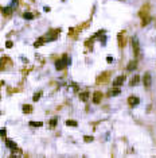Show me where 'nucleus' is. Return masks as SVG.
Masks as SVG:
<instances>
[{
    "label": "nucleus",
    "mask_w": 156,
    "mask_h": 158,
    "mask_svg": "<svg viewBox=\"0 0 156 158\" xmlns=\"http://www.w3.org/2000/svg\"><path fill=\"white\" fill-rule=\"evenodd\" d=\"M40 96H42V92L35 93V95H34V97H32V100H34V101H38V100L40 99Z\"/></svg>",
    "instance_id": "nucleus-21"
},
{
    "label": "nucleus",
    "mask_w": 156,
    "mask_h": 158,
    "mask_svg": "<svg viewBox=\"0 0 156 158\" xmlns=\"http://www.w3.org/2000/svg\"><path fill=\"white\" fill-rule=\"evenodd\" d=\"M106 61L110 64V62H113V58H112V57H108V58H106Z\"/></svg>",
    "instance_id": "nucleus-25"
},
{
    "label": "nucleus",
    "mask_w": 156,
    "mask_h": 158,
    "mask_svg": "<svg viewBox=\"0 0 156 158\" xmlns=\"http://www.w3.org/2000/svg\"><path fill=\"white\" fill-rule=\"evenodd\" d=\"M23 18H24V19H27V20H32V19H34V14H31V12H24Z\"/></svg>",
    "instance_id": "nucleus-15"
},
{
    "label": "nucleus",
    "mask_w": 156,
    "mask_h": 158,
    "mask_svg": "<svg viewBox=\"0 0 156 158\" xmlns=\"http://www.w3.org/2000/svg\"><path fill=\"white\" fill-rule=\"evenodd\" d=\"M66 126H71V127H77L78 123L75 122V120H67L66 122Z\"/></svg>",
    "instance_id": "nucleus-19"
},
{
    "label": "nucleus",
    "mask_w": 156,
    "mask_h": 158,
    "mask_svg": "<svg viewBox=\"0 0 156 158\" xmlns=\"http://www.w3.org/2000/svg\"><path fill=\"white\" fill-rule=\"evenodd\" d=\"M139 103H140V100H139V97H137V96H129V99H128V104H129L131 107L137 106Z\"/></svg>",
    "instance_id": "nucleus-10"
},
{
    "label": "nucleus",
    "mask_w": 156,
    "mask_h": 158,
    "mask_svg": "<svg viewBox=\"0 0 156 158\" xmlns=\"http://www.w3.org/2000/svg\"><path fill=\"white\" fill-rule=\"evenodd\" d=\"M83 139H85V142H91L93 141V136H85Z\"/></svg>",
    "instance_id": "nucleus-23"
},
{
    "label": "nucleus",
    "mask_w": 156,
    "mask_h": 158,
    "mask_svg": "<svg viewBox=\"0 0 156 158\" xmlns=\"http://www.w3.org/2000/svg\"><path fill=\"white\" fill-rule=\"evenodd\" d=\"M5 134H7L5 128H1V130H0V135H1V136H5Z\"/></svg>",
    "instance_id": "nucleus-22"
},
{
    "label": "nucleus",
    "mask_w": 156,
    "mask_h": 158,
    "mask_svg": "<svg viewBox=\"0 0 156 158\" xmlns=\"http://www.w3.org/2000/svg\"><path fill=\"white\" fill-rule=\"evenodd\" d=\"M132 50H133L136 58H139L140 57V45H139V39H137L136 37L132 39Z\"/></svg>",
    "instance_id": "nucleus-4"
},
{
    "label": "nucleus",
    "mask_w": 156,
    "mask_h": 158,
    "mask_svg": "<svg viewBox=\"0 0 156 158\" xmlns=\"http://www.w3.org/2000/svg\"><path fill=\"white\" fill-rule=\"evenodd\" d=\"M30 126H32V127H42L43 123L42 122H30Z\"/></svg>",
    "instance_id": "nucleus-18"
},
{
    "label": "nucleus",
    "mask_w": 156,
    "mask_h": 158,
    "mask_svg": "<svg viewBox=\"0 0 156 158\" xmlns=\"http://www.w3.org/2000/svg\"><path fill=\"white\" fill-rule=\"evenodd\" d=\"M109 74H110V72H105V73H102L100 77H97V82H106L108 80H109Z\"/></svg>",
    "instance_id": "nucleus-8"
},
{
    "label": "nucleus",
    "mask_w": 156,
    "mask_h": 158,
    "mask_svg": "<svg viewBox=\"0 0 156 158\" xmlns=\"http://www.w3.org/2000/svg\"><path fill=\"white\" fill-rule=\"evenodd\" d=\"M143 84H144L145 88H151V85H152V76H151L149 72L144 73V77H143Z\"/></svg>",
    "instance_id": "nucleus-5"
},
{
    "label": "nucleus",
    "mask_w": 156,
    "mask_h": 158,
    "mask_svg": "<svg viewBox=\"0 0 156 158\" xmlns=\"http://www.w3.org/2000/svg\"><path fill=\"white\" fill-rule=\"evenodd\" d=\"M102 100V93L100 92V91H96V92L93 93V103L94 104H100Z\"/></svg>",
    "instance_id": "nucleus-7"
},
{
    "label": "nucleus",
    "mask_w": 156,
    "mask_h": 158,
    "mask_svg": "<svg viewBox=\"0 0 156 158\" xmlns=\"http://www.w3.org/2000/svg\"><path fill=\"white\" fill-rule=\"evenodd\" d=\"M120 92H121V91L118 89V87H116L114 89H110L109 92H108V96H109V97H113V96H117V95H120Z\"/></svg>",
    "instance_id": "nucleus-12"
},
{
    "label": "nucleus",
    "mask_w": 156,
    "mask_h": 158,
    "mask_svg": "<svg viewBox=\"0 0 156 158\" xmlns=\"http://www.w3.org/2000/svg\"><path fill=\"white\" fill-rule=\"evenodd\" d=\"M5 46H7L8 49H11V47H12V42H11V41H8L7 43H5Z\"/></svg>",
    "instance_id": "nucleus-24"
},
{
    "label": "nucleus",
    "mask_w": 156,
    "mask_h": 158,
    "mask_svg": "<svg viewBox=\"0 0 156 158\" xmlns=\"http://www.w3.org/2000/svg\"><path fill=\"white\" fill-rule=\"evenodd\" d=\"M139 81H140V77L139 76H133L129 84H131V87H134V85H137V82H139Z\"/></svg>",
    "instance_id": "nucleus-14"
},
{
    "label": "nucleus",
    "mask_w": 156,
    "mask_h": 158,
    "mask_svg": "<svg viewBox=\"0 0 156 158\" xmlns=\"http://www.w3.org/2000/svg\"><path fill=\"white\" fill-rule=\"evenodd\" d=\"M79 99L82 101H86L89 99V93L88 92H82V93H79Z\"/></svg>",
    "instance_id": "nucleus-17"
},
{
    "label": "nucleus",
    "mask_w": 156,
    "mask_h": 158,
    "mask_svg": "<svg viewBox=\"0 0 156 158\" xmlns=\"http://www.w3.org/2000/svg\"><path fill=\"white\" fill-rule=\"evenodd\" d=\"M125 81V76H118L113 80V87H121Z\"/></svg>",
    "instance_id": "nucleus-6"
},
{
    "label": "nucleus",
    "mask_w": 156,
    "mask_h": 158,
    "mask_svg": "<svg viewBox=\"0 0 156 158\" xmlns=\"http://www.w3.org/2000/svg\"><path fill=\"white\" fill-rule=\"evenodd\" d=\"M11 65H12V61H11L8 57L0 58V70H5V69H8Z\"/></svg>",
    "instance_id": "nucleus-3"
},
{
    "label": "nucleus",
    "mask_w": 156,
    "mask_h": 158,
    "mask_svg": "<svg viewBox=\"0 0 156 158\" xmlns=\"http://www.w3.org/2000/svg\"><path fill=\"white\" fill-rule=\"evenodd\" d=\"M69 64H70V58L67 57V54H63V57L55 62V69L56 70H62V69H65Z\"/></svg>",
    "instance_id": "nucleus-2"
},
{
    "label": "nucleus",
    "mask_w": 156,
    "mask_h": 158,
    "mask_svg": "<svg viewBox=\"0 0 156 158\" xmlns=\"http://www.w3.org/2000/svg\"><path fill=\"white\" fill-rule=\"evenodd\" d=\"M5 146L8 147V149H11V150H13V151H15V149L18 146H16V143L13 141H11V139H7V141H5Z\"/></svg>",
    "instance_id": "nucleus-11"
},
{
    "label": "nucleus",
    "mask_w": 156,
    "mask_h": 158,
    "mask_svg": "<svg viewBox=\"0 0 156 158\" xmlns=\"http://www.w3.org/2000/svg\"><path fill=\"white\" fill-rule=\"evenodd\" d=\"M59 37V30H55V31H50L47 33L46 35H43L42 38H39L36 42H35V46H39L42 43H46V42H51V41H55L56 38Z\"/></svg>",
    "instance_id": "nucleus-1"
},
{
    "label": "nucleus",
    "mask_w": 156,
    "mask_h": 158,
    "mask_svg": "<svg viewBox=\"0 0 156 158\" xmlns=\"http://www.w3.org/2000/svg\"><path fill=\"white\" fill-rule=\"evenodd\" d=\"M118 46L120 47L125 46V31H121V33L118 34Z\"/></svg>",
    "instance_id": "nucleus-9"
},
{
    "label": "nucleus",
    "mask_w": 156,
    "mask_h": 158,
    "mask_svg": "<svg viewBox=\"0 0 156 158\" xmlns=\"http://www.w3.org/2000/svg\"><path fill=\"white\" fill-rule=\"evenodd\" d=\"M56 122H58V118H53V119H51V122H50V126H51V128H54V127H55Z\"/></svg>",
    "instance_id": "nucleus-20"
},
{
    "label": "nucleus",
    "mask_w": 156,
    "mask_h": 158,
    "mask_svg": "<svg viewBox=\"0 0 156 158\" xmlns=\"http://www.w3.org/2000/svg\"><path fill=\"white\" fill-rule=\"evenodd\" d=\"M136 68H137V62H136V61H129L128 68H126V69H128L129 72H132V70H134Z\"/></svg>",
    "instance_id": "nucleus-13"
},
{
    "label": "nucleus",
    "mask_w": 156,
    "mask_h": 158,
    "mask_svg": "<svg viewBox=\"0 0 156 158\" xmlns=\"http://www.w3.org/2000/svg\"><path fill=\"white\" fill-rule=\"evenodd\" d=\"M23 112H24V114H31V112H32V107L28 106V104H27V106H23Z\"/></svg>",
    "instance_id": "nucleus-16"
}]
</instances>
